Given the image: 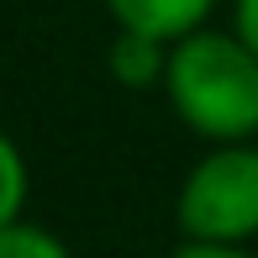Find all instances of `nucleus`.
<instances>
[{"label": "nucleus", "instance_id": "423d86ee", "mask_svg": "<svg viewBox=\"0 0 258 258\" xmlns=\"http://www.w3.org/2000/svg\"><path fill=\"white\" fill-rule=\"evenodd\" d=\"M0 258H63V242L48 237L42 227H27V221H6L0 227Z\"/></svg>", "mask_w": 258, "mask_h": 258}, {"label": "nucleus", "instance_id": "7ed1b4c3", "mask_svg": "<svg viewBox=\"0 0 258 258\" xmlns=\"http://www.w3.org/2000/svg\"><path fill=\"white\" fill-rule=\"evenodd\" d=\"M211 6H216V0H105V11H111L116 27L153 32L163 42H179L184 32H195Z\"/></svg>", "mask_w": 258, "mask_h": 258}, {"label": "nucleus", "instance_id": "f257e3e1", "mask_svg": "<svg viewBox=\"0 0 258 258\" xmlns=\"http://www.w3.org/2000/svg\"><path fill=\"white\" fill-rule=\"evenodd\" d=\"M163 90L206 143H242L258 132V53L237 32H184L169 48Z\"/></svg>", "mask_w": 258, "mask_h": 258}, {"label": "nucleus", "instance_id": "20e7f679", "mask_svg": "<svg viewBox=\"0 0 258 258\" xmlns=\"http://www.w3.org/2000/svg\"><path fill=\"white\" fill-rule=\"evenodd\" d=\"M169 42L153 37V32H132V27H116V42L105 53V69L111 79H121L126 90H153L163 74H169Z\"/></svg>", "mask_w": 258, "mask_h": 258}, {"label": "nucleus", "instance_id": "f03ea898", "mask_svg": "<svg viewBox=\"0 0 258 258\" xmlns=\"http://www.w3.org/2000/svg\"><path fill=\"white\" fill-rule=\"evenodd\" d=\"M179 258H227L258 237V148L216 143L184 174L179 190Z\"/></svg>", "mask_w": 258, "mask_h": 258}, {"label": "nucleus", "instance_id": "0eeeda50", "mask_svg": "<svg viewBox=\"0 0 258 258\" xmlns=\"http://www.w3.org/2000/svg\"><path fill=\"white\" fill-rule=\"evenodd\" d=\"M232 21H237V37H242V42H248V48L258 53V0H237Z\"/></svg>", "mask_w": 258, "mask_h": 258}, {"label": "nucleus", "instance_id": "39448f33", "mask_svg": "<svg viewBox=\"0 0 258 258\" xmlns=\"http://www.w3.org/2000/svg\"><path fill=\"white\" fill-rule=\"evenodd\" d=\"M21 206H27V163H21L16 143L0 132V227L16 221Z\"/></svg>", "mask_w": 258, "mask_h": 258}]
</instances>
